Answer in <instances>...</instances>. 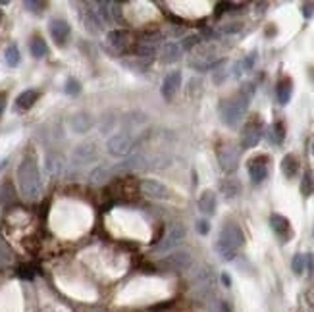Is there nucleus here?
<instances>
[{"mask_svg":"<svg viewBox=\"0 0 314 312\" xmlns=\"http://www.w3.org/2000/svg\"><path fill=\"white\" fill-rule=\"evenodd\" d=\"M18 183L20 191L27 201H35L41 195V176H39V166L33 151H29L23 156L22 164L18 166Z\"/></svg>","mask_w":314,"mask_h":312,"instance_id":"nucleus-1","label":"nucleus"},{"mask_svg":"<svg viewBox=\"0 0 314 312\" xmlns=\"http://www.w3.org/2000/svg\"><path fill=\"white\" fill-rule=\"evenodd\" d=\"M251 96H252V85H245L231 98L224 100V104L220 106V116H222V122L227 127H237L239 125V122L243 120V116L249 108Z\"/></svg>","mask_w":314,"mask_h":312,"instance_id":"nucleus-2","label":"nucleus"},{"mask_svg":"<svg viewBox=\"0 0 314 312\" xmlns=\"http://www.w3.org/2000/svg\"><path fill=\"white\" fill-rule=\"evenodd\" d=\"M243 243H245V237H243L241 227L235 225V223H227V225L222 227L214 249L218 250V254L222 258L231 260V258H235V252L243 247Z\"/></svg>","mask_w":314,"mask_h":312,"instance_id":"nucleus-3","label":"nucleus"},{"mask_svg":"<svg viewBox=\"0 0 314 312\" xmlns=\"http://www.w3.org/2000/svg\"><path fill=\"white\" fill-rule=\"evenodd\" d=\"M191 262H193V256L189 250H174L158 260V268L164 272H185L191 266Z\"/></svg>","mask_w":314,"mask_h":312,"instance_id":"nucleus-4","label":"nucleus"},{"mask_svg":"<svg viewBox=\"0 0 314 312\" xmlns=\"http://www.w3.org/2000/svg\"><path fill=\"white\" fill-rule=\"evenodd\" d=\"M216 155H218L220 168L224 170L225 174H231V172H235V170H237V166H239V158H241V151H239L235 145H231V143L220 145V147H218V151H216Z\"/></svg>","mask_w":314,"mask_h":312,"instance_id":"nucleus-5","label":"nucleus"},{"mask_svg":"<svg viewBox=\"0 0 314 312\" xmlns=\"http://www.w3.org/2000/svg\"><path fill=\"white\" fill-rule=\"evenodd\" d=\"M133 147H135V141L129 133H116L114 137L108 139V145H106L108 153L112 156H118V158L127 156L133 151Z\"/></svg>","mask_w":314,"mask_h":312,"instance_id":"nucleus-6","label":"nucleus"},{"mask_svg":"<svg viewBox=\"0 0 314 312\" xmlns=\"http://www.w3.org/2000/svg\"><path fill=\"white\" fill-rule=\"evenodd\" d=\"M260 139H262V124H260V120L254 118V120L245 124V127L241 131V147L252 149L260 143Z\"/></svg>","mask_w":314,"mask_h":312,"instance_id":"nucleus-7","label":"nucleus"},{"mask_svg":"<svg viewBox=\"0 0 314 312\" xmlns=\"http://www.w3.org/2000/svg\"><path fill=\"white\" fill-rule=\"evenodd\" d=\"M185 235H187V229H185L183 223H172V227H170V231L166 233V237H162L160 243L155 245V249H157V250H170V249H174L176 245H180L181 241L185 239Z\"/></svg>","mask_w":314,"mask_h":312,"instance_id":"nucleus-8","label":"nucleus"},{"mask_svg":"<svg viewBox=\"0 0 314 312\" xmlns=\"http://www.w3.org/2000/svg\"><path fill=\"white\" fill-rule=\"evenodd\" d=\"M139 191L141 195L149 197V199H155V201H164V199H170V191L166 185H162L157 179H143L139 183Z\"/></svg>","mask_w":314,"mask_h":312,"instance_id":"nucleus-9","label":"nucleus"},{"mask_svg":"<svg viewBox=\"0 0 314 312\" xmlns=\"http://www.w3.org/2000/svg\"><path fill=\"white\" fill-rule=\"evenodd\" d=\"M108 45L118 52H126L129 46L133 45V37L127 29H114L108 33Z\"/></svg>","mask_w":314,"mask_h":312,"instance_id":"nucleus-10","label":"nucleus"},{"mask_svg":"<svg viewBox=\"0 0 314 312\" xmlns=\"http://www.w3.org/2000/svg\"><path fill=\"white\" fill-rule=\"evenodd\" d=\"M249 176L254 183H260L268 178V156H256L249 160Z\"/></svg>","mask_w":314,"mask_h":312,"instance_id":"nucleus-11","label":"nucleus"},{"mask_svg":"<svg viewBox=\"0 0 314 312\" xmlns=\"http://www.w3.org/2000/svg\"><path fill=\"white\" fill-rule=\"evenodd\" d=\"M48 31H50V37L54 39L56 45L64 46L67 41V37H69L71 27H69V23H67L66 20H52L50 25H48Z\"/></svg>","mask_w":314,"mask_h":312,"instance_id":"nucleus-12","label":"nucleus"},{"mask_svg":"<svg viewBox=\"0 0 314 312\" xmlns=\"http://www.w3.org/2000/svg\"><path fill=\"white\" fill-rule=\"evenodd\" d=\"M270 225H272L274 233H276L280 239L287 241V239L291 237V223H289V220H287L285 216H282V214H272V216H270Z\"/></svg>","mask_w":314,"mask_h":312,"instance_id":"nucleus-13","label":"nucleus"},{"mask_svg":"<svg viewBox=\"0 0 314 312\" xmlns=\"http://www.w3.org/2000/svg\"><path fill=\"white\" fill-rule=\"evenodd\" d=\"M71 160L81 166V164H89L93 160H96V149L93 143H85V145H79L77 149H73L71 153Z\"/></svg>","mask_w":314,"mask_h":312,"instance_id":"nucleus-14","label":"nucleus"},{"mask_svg":"<svg viewBox=\"0 0 314 312\" xmlns=\"http://www.w3.org/2000/svg\"><path fill=\"white\" fill-rule=\"evenodd\" d=\"M181 87V73L180 71H170L164 81H162V96L164 98H174V94L178 93V89Z\"/></svg>","mask_w":314,"mask_h":312,"instance_id":"nucleus-15","label":"nucleus"},{"mask_svg":"<svg viewBox=\"0 0 314 312\" xmlns=\"http://www.w3.org/2000/svg\"><path fill=\"white\" fill-rule=\"evenodd\" d=\"M216 206H218V199H216V193L206 189L202 191V195L199 197V210L206 216H212L216 212Z\"/></svg>","mask_w":314,"mask_h":312,"instance_id":"nucleus-16","label":"nucleus"},{"mask_svg":"<svg viewBox=\"0 0 314 312\" xmlns=\"http://www.w3.org/2000/svg\"><path fill=\"white\" fill-rule=\"evenodd\" d=\"M0 202H2L4 208H10V206H14L18 202L16 187H14V183L10 179L2 181V185H0Z\"/></svg>","mask_w":314,"mask_h":312,"instance_id":"nucleus-17","label":"nucleus"},{"mask_svg":"<svg viewBox=\"0 0 314 312\" xmlns=\"http://www.w3.org/2000/svg\"><path fill=\"white\" fill-rule=\"evenodd\" d=\"M181 56V45L178 43H164L160 48V60L164 64H174L178 62Z\"/></svg>","mask_w":314,"mask_h":312,"instance_id":"nucleus-18","label":"nucleus"},{"mask_svg":"<svg viewBox=\"0 0 314 312\" xmlns=\"http://www.w3.org/2000/svg\"><path fill=\"white\" fill-rule=\"evenodd\" d=\"M69 125H71V129H73L75 133H87L91 127H93V118H91L89 114H85V112L75 114V116L71 118Z\"/></svg>","mask_w":314,"mask_h":312,"instance_id":"nucleus-19","label":"nucleus"},{"mask_svg":"<svg viewBox=\"0 0 314 312\" xmlns=\"http://www.w3.org/2000/svg\"><path fill=\"white\" fill-rule=\"evenodd\" d=\"M37 98H39V91H35V89L23 91L22 94L16 98V108H18V110H29V108L37 102Z\"/></svg>","mask_w":314,"mask_h":312,"instance_id":"nucleus-20","label":"nucleus"},{"mask_svg":"<svg viewBox=\"0 0 314 312\" xmlns=\"http://www.w3.org/2000/svg\"><path fill=\"white\" fill-rule=\"evenodd\" d=\"M291 93H293V81L289 77H283L278 87H276V96H278V102L280 104H287L289 98H291Z\"/></svg>","mask_w":314,"mask_h":312,"instance_id":"nucleus-21","label":"nucleus"},{"mask_svg":"<svg viewBox=\"0 0 314 312\" xmlns=\"http://www.w3.org/2000/svg\"><path fill=\"white\" fill-rule=\"evenodd\" d=\"M112 178H114L112 166H108V164H102V166H98V168H94L91 172V183L93 185H100V183H104V181H108V179Z\"/></svg>","mask_w":314,"mask_h":312,"instance_id":"nucleus-22","label":"nucleus"},{"mask_svg":"<svg viewBox=\"0 0 314 312\" xmlns=\"http://www.w3.org/2000/svg\"><path fill=\"white\" fill-rule=\"evenodd\" d=\"M282 172H283L285 178H295L299 174V160L293 155H285L282 160Z\"/></svg>","mask_w":314,"mask_h":312,"instance_id":"nucleus-23","label":"nucleus"},{"mask_svg":"<svg viewBox=\"0 0 314 312\" xmlns=\"http://www.w3.org/2000/svg\"><path fill=\"white\" fill-rule=\"evenodd\" d=\"M29 50H31V54L35 56V58H43L46 56V52H48V46H46V41L43 37H33L31 39V43H29Z\"/></svg>","mask_w":314,"mask_h":312,"instance_id":"nucleus-24","label":"nucleus"},{"mask_svg":"<svg viewBox=\"0 0 314 312\" xmlns=\"http://www.w3.org/2000/svg\"><path fill=\"white\" fill-rule=\"evenodd\" d=\"M220 189H222V193H224L225 197H237L239 195V191H241V185L237 183V179H224L222 181V185H220Z\"/></svg>","mask_w":314,"mask_h":312,"instance_id":"nucleus-25","label":"nucleus"},{"mask_svg":"<svg viewBox=\"0 0 314 312\" xmlns=\"http://www.w3.org/2000/svg\"><path fill=\"white\" fill-rule=\"evenodd\" d=\"M100 25H102V22H100V18L96 16V12H94V10H87V12H85V27L89 29L91 33H98V31H100Z\"/></svg>","mask_w":314,"mask_h":312,"instance_id":"nucleus-26","label":"nucleus"},{"mask_svg":"<svg viewBox=\"0 0 314 312\" xmlns=\"http://www.w3.org/2000/svg\"><path fill=\"white\" fill-rule=\"evenodd\" d=\"M6 64L10 67H16L18 64H20V60H22V56H20V48L16 45H10L8 48H6Z\"/></svg>","mask_w":314,"mask_h":312,"instance_id":"nucleus-27","label":"nucleus"},{"mask_svg":"<svg viewBox=\"0 0 314 312\" xmlns=\"http://www.w3.org/2000/svg\"><path fill=\"white\" fill-rule=\"evenodd\" d=\"M314 191V179L311 172H305L303 179H301V195L303 197H311Z\"/></svg>","mask_w":314,"mask_h":312,"instance_id":"nucleus-28","label":"nucleus"},{"mask_svg":"<svg viewBox=\"0 0 314 312\" xmlns=\"http://www.w3.org/2000/svg\"><path fill=\"white\" fill-rule=\"evenodd\" d=\"M268 137L272 143H282L283 137H285V127H283V124H282V122H276V124L272 125V129H270Z\"/></svg>","mask_w":314,"mask_h":312,"instance_id":"nucleus-29","label":"nucleus"},{"mask_svg":"<svg viewBox=\"0 0 314 312\" xmlns=\"http://www.w3.org/2000/svg\"><path fill=\"white\" fill-rule=\"evenodd\" d=\"M67 94H71V96H75V94H79L81 93V83L77 81V79H73V77H69L66 81V87H64Z\"/></svg>","mask_w":314,"mask_h":312,"instance_id":"nucleus-30","label":"nucleus"},{"mask_svg":"<svg viewBox=\"0 0 314 312\" xmlns=\"http://www.w3.org/2000/svg\"><path fill=\"white\" fill-rule=\"evenodd\" d=\"M291 268L297 276H301V274H303V270H305V256H303V254H295V256H293Z\"/></svg>","mask_w":314,"mask_h":312,"instance_id":"nucleus-31","label":"nucleus"},{"mask_svg":"<svg viewBox=\"0 0 314 312\" xmlns=\"http://www.w3.org/2000/svg\"><path fill=\"white\" fill-rule=\"evenodd\" d=\"M23 6H25L29 12H33V14H41V12L46 8V2H33V0H27Z\"/></svg>","mask_w":314,"mask_h":312,"instance_id":"nucleus-32","label":"nucleus"},{"mask_svg":"<svg viewBox=\"0 0 314 312\" xmlns=\"http://www.w3.org/2000/svg\"><path fill=\"white\" fill-rule=\"evenodd\" d=\"M301 10H303V16H305L307 20H309V18H313L314 16V2H303Z\"/></svg>","mask_w":314,"mask_h":312,"instance_id":"nucleus-33","label":"nucleus"},{"mask_svg":"<svg viewBox=\"0 0 314 312\" xmlns=\"http://www.w3.org/2000/svg\"><path fill=\"white\" fill-rule=\"evenodd\" d=\"M201 43V39L199 37H187L183 43H181V50L185 48V50H189V48H193L195 45H199Z\"/></svg>","mask_w":314,"mask_h":312,"instance_id":"nucleus-34","label":"nucleus"},{"mask_svg":"<svg viewBox=\"0 0 314 312\" xmlns=\"http://www.w3.org/2000/svg\"><path fill=\"white\" fill-rule=\"evenodd\" d=\"M305 266L309 268V274H313L314 276V254L313 252L305 254Z\"/></svg>","mask_w":314,"mask_h":312,"instance_id":"nucleus-35","label":"nucleus"},{"mask_svg":"<svg viewBox=\"0 0 314 312\" xmlns=\"http://www.w3.org/2000/svg\"><path fill=\"white\" fill-rule=\"evenodd\" d=\"M197 229H199V233H202V235H206L208 233V222H204V220H201V222L197 223Z\"/></svg>","mask_w":314,"mask_h":312,"instance_id":"nucleus-36","label":"nucleus"},{"mask_svg":"<svg viewBox=\"0 0 314 312\" xmlns=\"http://www.w3.org/2000/svg\"><path fill=\"white\" fill-rule=\"evenodd\" d=\"M4 108H6V93L0 91V118H2V114H4Z\"/></svg>","mask_w":314,"mask_h":312,"instance_id":"nucleus-37","label":"nucleus"},{"mask_svg":"<svg viewBox=\"0 0 314 312\" xmlns=\"http://www.w3.org/2000/svg\"><path fill=\"white\" fill-rule=\"evenodd\" d=\"M20 276H22V278H31V276H33V274H31V268L23 266L22 270H20Z\"/></svg>","mask_w":314,"mask_h":312,"instance_id":"nucleus-38","label":"nucleus"},{"mask_svg":"<svg viewBox=\"0 0 314 312\" xmlns=\"http://www.w3.org/2000/svg\"><path fill=\"white\" fill-rule=\"evenodd\" d=\"M222 283H224L225 287H229V285H231V278H229L227 274H222Z\"/></svg>","mask_w":314,"mask_h":312,"instance_id":"nucleus-39","label":"nucleus"},{"mask_svg":"<svg viewBox=\"0 0 314 312\" xmlns=\"http://www.w3.org/2000/svg\"><path fill=\"white\" fill-rule=\"evenodd\" d=\"M0 22H2V10H0Z\"/></svg>","mask_w":314,"mask_h":312,"instance_id":"nucleus-40","label":"nucleus"},{"mask_svg":"<svg viewBox=\"0 0 314 312\" xmlns=\"http://www.w3.org/2000/svg\"><path fill=\"white\" fill-rule=\"evenodd\" d=\"M313 153H314V145H313Z\"/></svg>","mask_w":314,"mask_h":312,"instance_id":"nucleus-41","label":"nucleus"}]
</instances>
